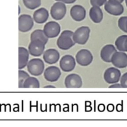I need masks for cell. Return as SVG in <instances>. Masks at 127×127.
I'll list each match as a JSON object with an SVG mask.
<instances>
[{"mask_svg":"<svg viewBox=\"0 0 127 127\" xmlns=\"http://www.w3.org/2000/svg\"><path fill=\"white\" fill-rule=\"evenodd\" d=\"M74 33L70 30H64L58 38L57 44L62 50H68L75 45L76 43L73 39Z\"/></svg>","mask_w":127,"mask_h":127,"instance_id":"6da1fadb","label":"cell"},{"mask_svg":"<svg viewBox=\"0 0 127 127\" xmlns=\"http://www.w3.org/2000/svg\"><path fill=\"white\" fill-rule=\"evenodd\" d=\"M27 70L29 73L34 76H39L43 73L45 68L44 63L42 59H32L28 62Z\"/></svg>","mask_w":127,"mask_h":127,"instance_id":"7a4b0ae2","label":"cell"},{"mask_svg":"<svg viewBox=\"0 0 127 127\" xmlns=\"http://www.w3.org/2000/svg\"><path fill=\"white\" fill-rule=\"evenodd\" d=\"M91 30L88 27H81L74 32L73 39L76 43L81 45H84L87 43L89 38Z\"/></svg>","mask_w":127,"mask_h":127,"instance_id":"3957f363","label":"cell"},{"mask_svg":"<svg viewBox=\"0 0 127 127\" xmlns=\"http://www.w3.org/2000/svg\"><path fill=\"white\" fill-rule=\"evenodd\" d=\"M104 9L107 13L115 16H120L124 12L123 5L116 0H107L104 4Z\"/></svg>","mask_w":127,"mask_h":127,"instance_id":"277c9868","label":"cell"},{"mask_svg":"<svg viewBox=\"0 0 127 127\" xmlns=\"http://www.w3.org/2000/svg\"><path fill=\"white\" fill-rule=\"evenodd\" d=\"M66 13V7L65 4L62 1H57L52 6L50 15L52 18L56 21L63 19Z\"/></svg>","mask_w":127,"mask_h":127,"instance_id":"5b68a950","label":"cell"},{"mask_svg":"<svg viewBox=\"0 0 127 127\" xmlns=\"http://www.w3.org/2000/svg\"><path fill=\"white\" fill-rule=\"evenodd\" d=\"M121 78V72L115 67H109L104 73V78L109 84L117 83Z\"/></svg>","mask_w":127,"mask_h":127,"instance_id":"8992f818","label":"cell"},{"mask_svg":"<svg viewBox=\"0 0 127 127\" xmlns=\"http://www.w3.org/2000/svg\"><path fill=\"white\" fill-rule=\"evenodd\" d=\"M45 44L40 40H35L30 41L28 46L29 54L32 56L39 57L42 55L45 48Z\"/></svg>","mask_w":127,"mask_h":127,"instance_id":"52a82bcc","label":"cell"},{"mask_svg":"<svg viewBox=\"0 0 127 127\" xmlns=\"http://www.w3.org/2000/svg\"><path fill=\"white\" fill-rule=\"evenodd\" d=\"M76 61L81 66H87L92 63L93 56L91 51L87 49H81L76 55Z\"/></svg>","mask_w":127,"mask_h":127,"instance_id":"ba28073f","label":"cell"},{"mask_svg":"<svg viewBox=\"0 0 127 127\" xmlns=\"http://www.w3.org/2000/svg\"><path fill=\"white\" fill-rule=\"evenodd\" d=\"M60 30V25L58 23L55 21H50L44 25L43 31L49 38H53L59 35Z\"/></svg>","mask_w":127,"mask_h":127,"instance_id":"9c48e42d","label":"cell"},{"mask_svg":"<svg viewBox=\"0 0 127 127\" xmlns=\"http://www.w3.org/2000/svg\"><path fill=\"white\" fill-rule=\"evenodd\" d=\"M34 19L29 14H22L19 17V30L21 32H27L34 26Z\"/></svg>","mask_w":127,"mask_h":127,"instance_id":"30bf717a","label":"cell"},{"mask_svg":"<svg viewBox=\"0 0 127 127\" xmlns=\"http://www.w3.org/2000/svg\"><path fill=\"white\" fill-rule=\"evenodd\" d=\"M111 63L117 68H125L127 67V54L123 51L115 52L112 57Z\"/></svg>","mask_w":127,"mask_h":127,"instance_id":"8fae6325","label":"cell"},{"mask_svg":"<svg viewBox=\"0 0 127 127\" xmlns=\"http://www.w3.org/2000/svg\"><path fill=\"white\" fill-rule=\"evenodd\" d=\"M75 66V59L74 57L72 56L71 55H69V54L64 55L60 61V67L63 72H71L74 70Z\"/></svg>","mask_w":127,"mask_h":127,"instance_id":"7c38bea8","label":"cell"},{"mask_svg":"<svg viewBox=\"0 0 127 127\" xmlns=\"http://www.w3.org/2000/svg\"><path fill=\"white\" fill-rule=\"evenodd\" d=\"M64 85L67 88H80L82 87V81L79 75L72 73L66 77Z\"/></svg>","mask_w":127,"mask_h":127,"instance_id":"4fadbf2b","label":"cell"},{"mask_svg":"<svg viewBox=\"0 0 127 127\" xmlns=\"http://www.w3.org/2000/svg\"><path fill=\"white\" fill-rule=\"evenodd\" d=\"M61 71L59 68L55 66L47 67L44 71V78L47 81L50 82H57L60 77Z\"/></svg>","mask_w":127,"mask_h":127,"instance_id":"5bb4252c","label":"cell"},{"mask_svg":"<svg viewBox=\"0 0 127 127\" xmlns=\"http://www.w3.org/2000/svg\"><path fill=\"white\" fill-rule=\"evenodd\" d=\"M70 15L74 21L81 22L83 21L86 17V9L81 5H74L71 8Z\"/></svg>","mask_w":127,"mask_h":127,"instance_id":"9a60e30c","label":"cell"},{"mask_svg":"<svg viewBox=\"0 0 127 127\" xmlns=\"http://www.w3.org/2000/svg\"><path fill=\"white\" fill-rule=\"evenodd\" d=\"M43 59L49 64H54L59 61L60 53L55 49H49L44 52Z\"/></svg>","mask_w":127,"mask_h":127,"instance_id":"2e32d148","label":"cell"},{"mask_svg":"<svg viewBox=\"0 0 127 127\" xmlns=\"http://www.w3.org/2000/svg\"><path fill=\"white\" fill-rule=\"evenodd\" d=\"M116 48L113 44H107L101 49V58L102 60L105 63H111V59L113 54L117 52Z\"/></svg>","mask_w":127,"mask_h":127,"instance_id":"e0dca14e","label":"cell"},{"mask_svg":"<svg viewBox=\"0 0 127 127\" xmlns=\"http://www.w3.org/2000/svg\"><path fill=\"white\" fill-rule=\"evenodd\" d=\"M49 17V11L44 7H41L36 10L33 14L34 21L37 24H44L47 21Z\"/></svg>","mask_w":127,"mask_h":127,"instance_id":"ac0fdd59","label":"cell"},{"mask_svg":"<svg viewBox=\"0 0 127 127\" xmlns=\"http://www.w3.org/2000/svg\"><path fill=\"white\" fill-rule=\"evenodd\" d=\"M29 52L24 47L19 48V70L22 69L29 62Z\"/></svg>","mask_w":127,"mask_h":127,"instance_id":"d6986e66","label":"cell"},{"mask_svg":"<svg viewBox=\"0 0 127 127\" xmlns=\"http://www.w3.org/2000/svg\"><path fill=\"white\" fill-rule=\"evenodd\" d=\"M89 17L93 22L99 24L103 19V12L99 6H92L89 11Z\"/></svg>","mask_w":127,"mask_h":127,"instance_id":"ffe728a7","label":"cell"},{"mask_svg":"<svg viewBox=\"0 0 127 127\" xmlns=\"http://www.w3.org/2000/svg\"><path fill=\"white\" fill-rule=\"evenodd\" d=\"M35 40H40L45 44H47V43L49 41V38L45 35L43 30L37 29V30H34L30 35V40L33 41Z\"/></svg>","mask_w":127,"mask_h":127,"instance_id":"44dd1931","label":"cell"},{"mask_svg":"<svg viewBox=\"0 0 127 127\" xmlns=\"http://www.w3.org/2000/svg\"><path fill=\"white\" fill-rule=\"evenodd\" d=\"M40 82L37 78L34 77H29L24 81L23 88H39Z\"/></svg>","mask_w":127,"mask_h":127,"instance_id":"7402d4cb","label":"cell"},{"mask_svg":"<svg viewBox=\"0 0 127 127\" xmlns=\"http://www.w3.org/2000/svg\"><path fill=\"white\" fill-rule=\"evenodd\" d=\"M127 38V35H121V36H119L117 38L116 41H115V44L116 46V48L119 51H123V52H126L125 51V41H126Z\"/></svg>","mask_w":127,"mask_h":127,"instance_id":"603a6c76","label":"cell"},{"mask_svg":"<svg viewBox=\"0 0 127 127\" xmlns=\"http://www.w3.org/2000/svg\"><path fill=\"white\" fill-rule=\"evenodd\" d=\"M24 6L27 9L34 10L41 5V0H22Z\"/></svg>","mask_w":127,"mask_h":127,"instance_id":"cb8c5ba5","label":"cell"},{"mask_svg":"<svg viewBox=\"0 0 127 127\" xmlns=\"http://www.w3.org/2000/svg\"><path fill=\"white\" fill-rule=\"evenodd\" d=\"M29 75L25 71L20 69L19 70V88H23L24 82L28 77H29Z\"/></svg>","mask_w":127,"mask_h":127,"instance_id":"d4e9b609","label":"cell"},{"mask_svg":"<svg viewBox=\"0 0 127 127\" xmlns=\"http://www.w3.org/2000/svg\"><path fill=\"white\" fill-rule=\"evenodd\" d=\"M127 20V16L121 17L118 21V25L119 29L123 32L126 33V21Z\"/></svg>","mask_w":127,"mask_h":127,"instance_id":"484cf974","label":"cell"},{"mask_svg":"<svg viewBox=\"0 0 127 127\" xmlns=\"http://www.w3.org/2000/svg\"><path fill=\"white\" fill-rule=\"evenodd\" d=\"M107 1V0H90V2H91V4L92 6H99V7H101V6L105 4Z\"/></svg>","mask_w":127,"mask_h":127,"instance_id":"4316f807","label":"cell"},{"mask_svg":"<svg viewBox=\"0 0 127 127\" xmlns=\"http://www.w3.org/2000/svg\"><path fill=\"white\" fill-rule=\"evenodd\" d=\"M120 84L123 88H127V72L124 73L120 78Z\"/></svg>","mask_w":127,"mask_h":127,"instance_id":"83f0119b","label":"cell"},{"mask_svg":"<svg viewBox=\"0 0 127 127\" xmlns=\"http://www.w3.org/2000/svg\"><path fill=\"white\" fill-rule=\"evenodd\" d=\"M121 84H119V83H114V84L111 85L109 86V88H122Z\"/></svg>","mask_w":127,"mask_h":127,"instance_id":"f1b7e54d","label":"cell"},{"mask_svg":"<svg viewBox=\"0 0 127 127\" xmlns=\"http://www.w3.org/2000/svg\"><path fill=\"white\" fill-rule=\"evenodd\" d=\"M76 0H62V2L64 4H73L74 3Z\"/></svg>","mask_w":127,"mask_h":127,"instance_id":"f546056e","label":"cell"},{"mask_svg":"<svg viewBox=\"0 0 127 127\" xmlns=\"http://www.w3.org/2000/svg\"><path fill=\"white\" fill-rule=\"evenodd\" d=\"M114 107L112 104H110V105H109V106H108L107 110H109V111L112 112V110H114Z\"/></svg>","mask_w":127,"mask_h":127,"instance_id":"4dcf8cb0","label":"cell"},{"mask_svg":"<svg viewBox=\"0 0 127 127\" xmlns=\"http://www.w3.org/2000/svg\"><path fill=\"white\" fill-rule=\"evenodd\" d=\"M104 109H105V107H104V105L101 104L99 106V110L100 111H103V110H104Z\"/></svg>","mask_w":127,"mask_h":127,"instance_id":"1f68e13d","label":"cell"},{"mask_svg":"<svg viewBox=\"0 0 127 127\" xmlns=\"http://www.w3.org/2000/svg\"><path fill=\"white\" fill-rule=\"evenodd\" d=\"M44 88H55V86H52V85H48V86H44Z\"/></svg>","mask_w":127,"mask_h":127,"instance_id":"d6a6232c","label":"cell"},{"mask_svg":"<svg viewBox=\"0 0 127 127\" xmlns=\"http://www.w3.org/2000/svg\"><path fill=\"white\" fill-rule=\"evenodd\" d=\"M125 51L127 52V38L125 41Z\"/></svg>","mask_w":127,"mask_h":127,"instance_id":"836d02e7","label":"cell"},{"mask_svg":"<svg viewBox=\"0 0 127 127\" xmlns=\"http://www.w3.org/2000/svg\"><path fill=\"white\" fill-rule=\"evenodd\" d=\"M116 1H119V2H121V3H122L123 2H124V1H125V0H116Z\"/></svg>","mask_w":127,"mask_h":127,"instance_id":"e575fe53","label":"cell"},{"mask_svg":"<svg viewBox=\"0 0 127 127\" xmlns=\"http://www.w3.org/2000/svg\"><path fill=\"white\" fill-rule=\"evenodd\" d=\"M126 33H127V20L126 21Z\"/></svg>","mask_w":127,"mask_h":127,"instance_id":"d590c367","label":"cell"},{"mask_svg":"<svg viewBox=\"0 0 127 127\" xmlns=\"http://www.w3.org/2000/svg\"><path fill=\"white\" fill-rule=\"evenodd\" d=\"M20 12H21V11H20V7L19 6V14H20Z\"/></svg>","mask_w":127,"mask_h":127,"instance_id":"8d00e7d4","label":"cell"},{"mask_svg":"<svg viewBox=\"0 0 127 127\" xmlns=\"http://www.w3.org/2000/svg\"><path fill=\"white\" fill-rule=\"evenodd\" d=\"M125 3H126V6L127 7V0H125Z\"/></svg>","mask_w":127,"mask_h":127,"instance_id":"74e56055","label":"cell"},{"mask_svg":"<svg viewBox=\"0 0 127 127\" xmlns=\"http://www.w3.org/2000/svg\"><path fill=\"white\" fill-rule=\"evenodd\" d=\"M55 1H62V0H55Z\"/></svg>","mask_w":127,"mask_h":127,"instance_id":"f35d334b","label":"cell"}]
</instances>
